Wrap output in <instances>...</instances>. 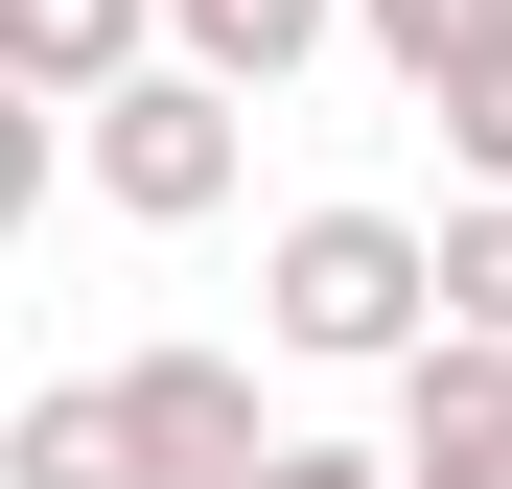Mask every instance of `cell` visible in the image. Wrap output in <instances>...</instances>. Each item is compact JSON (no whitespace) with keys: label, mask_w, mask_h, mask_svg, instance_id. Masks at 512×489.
Returning a JSON list of instances; mask_svg holds the SVG:
<instances>
[{"label":"cell","mask_w":512,"mask_h":489,"mask_svg":"<svg viewBox=\"0 0 512 489\" xmlns=\"http://www.w3.org/2000/svg\"><path fill=\"white\" fill-rule=\"evenodd\" d=\"M256 326H280L303 373H419L443 350V233L373 210V187H326V210H280V257H256Z\"/></svg>","instance_id":"obj_1"},{"label":"cell","mask_w":512,"mask_h":489,"mask_svg":"<svg viewBox=\"0 0 512 489\" xmlns=\"http://www.w3.org/2000/svg\"><path fill=\"white\" fill-rule=\"evenodd\" d=\"M70 163H94V210H117V233H210V210L256 187V94L163 47L140 94H94V117H70Z\"/></svg>","instance_id":"obj_2"},{"label":"cell","mask_w":512,"mask_h":489,"mask_svg":"<svg viewBox=\"0 0 512 489\" xmlns=\"http://www.w3.org/2000/svg\"><path fill=\"white\" fill-rule=\"evenodd\" d=\"M117 420H140L163 489H256V466H280V420H256L233 350H117Z\"/></svg>","instance_id":"obj_3"},{"label":"cell","mask_w":512,"mask_h":489,"mask_svg":"<svg viewBox=\"0 0 512 489\" xmlns=\"http://www.w3.org/2000/svg\"><path fill=\"white\" fill-rule=\"evenodd\" d=\"M396 489H512V350L443 326V350L396 373Z\"/></svg>","instance_id":"obj_4"},{"label":"cell","mask_w":512,"mask_h":489,"mask_svg":"<svg viewBox=\"0 0 512 489\" xmlns=\"http://www.w3.org/2000/svg\"><path fill=\"white\" fill-rule=\"evenodd\" d=\"M0 70H24L47 117H94V94L163 70V0H0Z\"/></svg>","instance_id":"obj_5"},{"label":"cell","mask_w":512,"mask_h":489,"mask_svg":"<svg viewBox=\"0 0 512 489\" xmlns=\"http://www.w3.org/2000/svg\"><path fill=\"white\" fill-rule=\"evenodd\" d=\"M0 489H163V466H140V420H117V373L24 396V420H0Z\"/></svg>","instance_id":"obj_6"},{"label":"cell","mask_w":512,"mask_h":489,"mask_svg":"<svg viewBox=\"0 0 512 489\" xmlns=\"http://www.w3.org/2000/svg\"><path fill=\"white\" fill-rule=\"evenodd\" d=\"M326 24H350V0H163V47H187V70H233V94H280Z\"/></svg>","instance_id":"obj_7"},{"label":"cell","mask_w":512,"mask_h":489,"mask_svg":"<svg viewBox=\"0 0 512 489\" xmlns=\"http://www.w3.org/2000/svg\"><path fill=\"white\" fill-rule=\"evenodd\" d=\"M350 47L396 70V94H443V70H489V47H512V0H350Z\"/></svg>","instance_id":"obj_8"},{"label":"cell","mask_w":512,"mask_h":489,"mask_svg":"<svg viewBox=\"0 0 512 489\" xmlns=\"http://www.w3.org/2000/svg\"><path fill=\"white\" fill-rule=\"evenodd\" d=\"M443 326H466V350H512V187L443 210Z\"/></svg>","instance_id":"obj_9"},{"label":"cell","mask_w":512,"mask_h":489,"mask_svg":"<svg viewBox=\"0 0 512 489\" xmlns=\"http://www.w3.org/2000/svg\"><path fill=\"white\" fill-rule=\"evenodd\" d=\"M47 187H70V117H47V94H24V70H0V233H24V210H47Z\"/></svg>","instance_id":"obj_10"},{"label":"cell","mask_w":512,"mask_h":489,"mask_svg":"<svg viewBox=\"0 0 512 489\" xmlns=\"http://www.w3.org/2000/svg\"><path fill=\"white\" fill-rule=\"evenodd\" d=\"M419 117L466 140V187H512V47H489V70H443V94H419Z\"/></svg>","instance_id":"obj_11"},{"label":"cell","mask_w":512,"mask_h":489,"mask_svg":"<svg viewBox=\"0 0 512 489\" xmlns=\"http://www.w3.org/2000/svg\"><path fill=\"white\" fill-rule=\"evenodd\" d=\"M256 489H396V443H280Z\"/></svg>","instance_id":"obj_12"},{"label":"cell","mask_w":512,"mask_h":489,"mask_svg":"<svg viewBox=\"0 0 512 489\" xmlns=\"http://www.w3.org/2000/svg\"><path fill=\"white\" fill-rule=\"evenodd\" d=\"M0 420H24V396H0Z\"/></svg>","instance_id":"obj_13"}]
</instances>
